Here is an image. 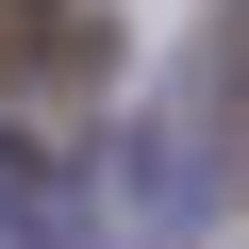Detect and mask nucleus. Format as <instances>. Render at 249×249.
Instances as JSON below:
<instances>
[{
  "mask_svg": "<svg viewBox=\"0 0 249 249\" xmlns=\"http://www.w3.org/2000/svg\"><path fill=\"white\" fill-rule=\"evenodd\" d=\"M34 67H100L83 0H0V83H34Z\"/></svg>",
  "mask_w": 249,
  "mask_h": 249,
  "instance_id": "obj_1",
  "label": "nucleus"
},
{
  "mask_svg": "<svg viewBox=\"0 0 249 249\" xmlns=\"http://www.w3.org/2000/svg\"><path fill=\"white\" fill-rule=\"evenodd\" d=\"M232 133H249V50H232Z\"/></svg>",
  "mask_w": 249,
  "mask_h": 249,
  "instance_id": "obj_2",
  "label": "nucleus"
}]
</instances>
